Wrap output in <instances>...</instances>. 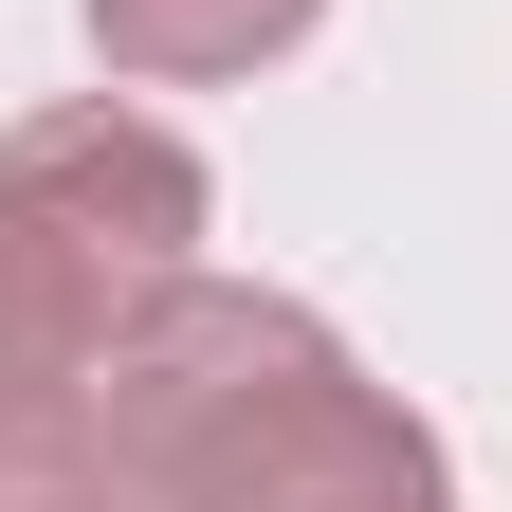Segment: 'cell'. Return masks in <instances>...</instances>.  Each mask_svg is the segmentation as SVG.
Returning <instances> with one entry per match:
<instances>
[{
    "mask_svg": "<svg viewBox=\"0 0 512 512\" xmlns=\"http://www.w3.org/2000/svg\"><path fill=\"white\" fill-rule=\"evenodd\" d=\"M202 220H220L202 147L128 92L0 128V403H92L128 311L165 275H202Z\"/></svg>",
    "mask_w": 512,
    "mask_h": 512,
    "instance_id": "2",
    "label": "cell"
},
{
    "mask_svg": "<svg viewBox=\"0 0 512 512\" xmlns=\"http://www.w3.org/2000/svg\"><path fill=\"white\" fill-rule=\"evenodd\" d=\"M92 458L128 512H458L439 421L403 384H366L330 311L165 275L92 366Z\"/></svg>",
    "mask_w": 512,
    "mask_h": 512,
    "instance_id": "1",
    "label": "cell"
},
{
    "mask_svg": "<svg viewBox=\"0 0 512 512\" xmlns=\"http://www.w3.org/2000/svg\"><path fill=\"white\" fill-rule=\"evenodd\" d=\"M330 0H92V55L128 92H220V74H256V55H293Z\"/></svg>",
    "mask_w": 512,
    "mask_h": 512,
    "instance_id": "3",
    "label": "cell"
},
{
    "mask_svg": "<svg viewBox=\"0 0 512 512\" xmlns=\"http://www.w3.org/2000/svg\"><path fill=\"white\" fill-rule=\"evenodd\" d=\"M0 512H128V494H110V458H74V476H19Z\"/></svg>",
    "mask_w": 512,
    "mask_h": 512,
    "instance_id": "4",
    "label": "cell"
}]
</instances>
